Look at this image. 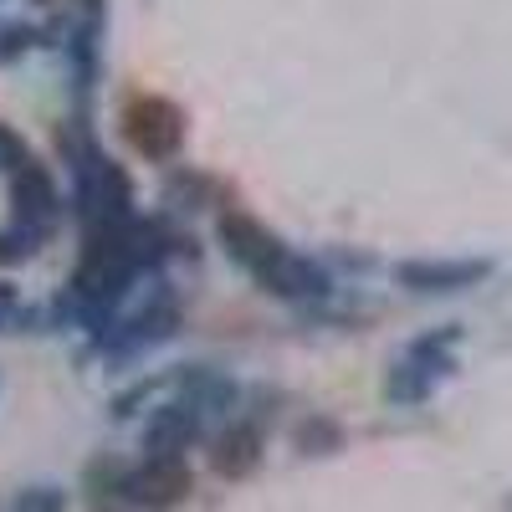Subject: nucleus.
<instances>
[{"label": "nucleus", "mask_w": 512, "mask_h": 512, "mask_svg": "<svg viewBox=\"0 0 512 512\" xmlns=\"http://www.w3.org/2000/svg\"><path fill=\"white\" fill-rule=\"evenodd\" d=\"M123 139L144 159H169L185 139V113L169 98H134L123 108Z\"/></svg>", "instance_id": "obj_1"}, {"label": "nucleus", "mask_w": 512, "mask_h": 512, "mask_svg": "<svg viewBox=\"0 0 512 512\" xmlns=\"http://www.w3.org/2000/svg\"><path fill=\"white\" fill-rule=\"evenodd\" d=\"M456 333H436V338H420V344L390 369V379H384V395L390 400H400V405H410V400H425L431 395V384L441 379V374H451V354H446V344H451Z\"/></svg>", "instance_id": "obj_2"}, {"label": "nucleus", "mask_w": 512, "mask_h": 512, "mask_svg": "<svg viewBox=\"0 0 512 512\" xmlns=\"http://www.w3.org/2000/svg\"><path fill=\"white\" fill-rule=\"evenodd\" d=\"M11 200H16V226L31 231V236H47V231L57 226V216H62L57 185H52V175H47L41 164H26V169H21Z\"/></svg>", "instance_id": "obj_3"}, {"label": "nucleus", "mask_w": 512, "mask_h": 512, "mask_svg": "<svg viewBox=\"0 0 512 512\" xmlns=\"http://www.w3.org/2000/svg\"><path fill=\"white\" fill-rule=\"evenodd\" d=\"M123 492L144 502V507H169V502H180L190 492V472H185V461H144L134 477L123 482Z\"/></svg>", "instance_id": "obj_4"}, {"label": "nucleus", "mask_w": 512, "mask_h": 512, "mask_svg": "<svg viewBox=\"0 0 512 512\" xmlns=\"http://www.w3.org/2000/svg\"><path fill=\"white\" fill-rule=\"evenodd\" d=\"M492 272V262H400V282L410 292H461Z\"/></svg>", "instance_id": "obj_5"}, {"label": "nucleus", "mask_w": 512, "mask_h": 512, "mask_svg": "<svg viewBox=\"0 0 512 512\" xmlns=\"http://www.w3.org/2000/svg\"><path fill=\"white\" fill-rule=\"evenodd\" d=\"M272 292H282V297H323L328 292V277H323V267H313L308 256H292L287 246L272 256V262L256 272Z\"/></svg>", "instance_id": "obj_6"}, {"label": "nucleus", "mask_w": 512, "mask_h": 512, "mask_svg": "<svg viewBox=\"0 0 512 512\" xmlns=\"http://www.w3.org/2000/svg\"><path fill=\"white\" fill-rule=\"evenodd\" d=\"M221 241H226V251L236 256V262H246L251 272H262L272 256L282 251V241L277 236H267L256 221H246V216H226L221 221Z\"/></svg>", "instance_id": "obj_7"}, {"label": "nucleus", "mask_w": 512, "mask_h": 512, "mask_svg": "<svg viewBox=\"0 0 512 512\" xmlns=\"http://www.w3.org/2000/svg\"><path fill=\"white\" fill-rule=\"evenodd\" d=\"M195 441V415L190 405H169L149 420V431H144V446L154 451V461H180V451Z\"/></svg>", "instance_id": "obj_8"}, {"label": "nucleus", "mask_w": 512, "mask_h": 512, "mask_svg": "<svg viewBox=\"0 0 512 512\" xmlns=\"http://www.w3.org/2000/svg\"><path fill=\"white\" fill-rule=\"evenodd\" d=\"M256 456H262V436H256L251 425H236V431H226L221 446H216V472L221 477H246L256 466Z\"/></svg>", "instance_id": "obj_9"}, {"label": "nucleus", "mask_w": 512, "mask_h": 512, "mask_svg": "<svg viewBox=\"0 0 512 512\" xmlns=\"http://www.w3.org/2000/svg\"><path fill=\"white\" fill-rule=\"evenodd\" d=\"M26 164H31V154H26L21 134H11V128L0 123V169H6V175H21Z\"/></svg>", "instance_id": "obj_10"}, {"label": "nucleus", "mask_w": 512, "mask_h": 512, "mask_svg": "<svg viewBox=\"0 0 512 512\" xmlns=\"http://www.w3.org/2000/svg\"><path fill=\"white\" fill-rule=\"evenodd\" d=\"M26 47H31V26H16V21H6V26H0V67H6V62H16Z\"/></svg>", "instance_id": "obj_11"}, {"label": "nucleus", "mask_w": 512, "mask_h": 512, "mask_svg": "<svg viewBox=\"0 0 512 512\" xmlns=\"http://www.w3.org/2000/svg\"><path fill=\"white\" fill-rule=\"evenodd\" d=\"M31 231L11 226V231H0V262H21V256H31Z\"/></svg>", "instance_id": "obj_12"}, {"label": "nucleus", "mask_w": 512, "mask_h": 512, "mask_svg": "<svg viewBox=\"0 0 512 512\" xmlns=\"http://www.w3.org/2000/svg\"><path fill=\"white\" fill-rule=\"evenodd\" d=\"M16 512H62V492H52V487H31V492H21Z\"/></svg>", "instance_id": "obj_13"}, {"label": "nucleus", "mask_w": 512, "mask_h": 512, "mask_svg": "<svg viewBox=\"0 0 512 512\" xmlns=\"http://www.w3.org/2000/svg\"><path fill=\"white\" fill-rule=\"evenodd\" d=\"M16 308H21V297H16V287L11 282H0V333L11 328V318H16Z\"/></svg>", "instance_id": "obj_14"}]
</instances>
